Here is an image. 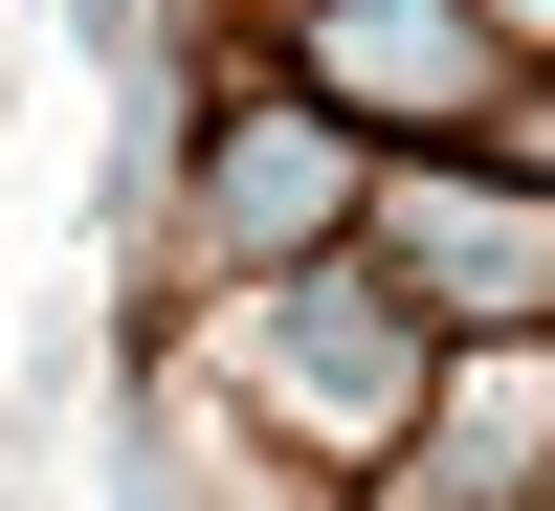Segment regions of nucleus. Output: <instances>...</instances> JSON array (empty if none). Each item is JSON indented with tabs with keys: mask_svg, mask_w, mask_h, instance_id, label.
<instances>
[{
	"mask_svg": "<svg viewBox=\"0 0 555 511\" xmlns=\"http://www.w3.org/2000/svg\"><path fill=\"white\" fill-rule=\"evenodd\" d=\"M423 290H489V311H533V222H512V201H423Z\"/></svg>",
	"mask_w": 555,
	"mask_h": 511,
	"instance_id": "20e7f679",
	"label": "nucleus"
},
{
	"mask_svg": "<svg viewBox=\"0 0 555 511\" xmlns=\"http://www.w3.org/2000/svg\"><path fill=\"white\" fill-rule=\"evenodd\" d=\"M245 379L289 400V423L356 445V423H400V311H378V290H289V311L245 334Z\"/></svg>",
	"mask_w": 555,
	"mask_h": 511,
	"instance_id": "f257e3e1",
	"label": "nucleus"
},
{
	"mask_svg": "<svg viewBox=\"0 0 555 511\" xmlns=\"http://www.w3.org/2000/svg\"><path fill=\"white\" fill-rule=\"evenodd\" d=\"M311 67H334L356 112H444V89H467V23H444V0H334Z\"/></svg>",
	"mask_w": 555,
	"mask_h": 511,
	"instance_id": "7ed1b4c3",
	"label": "nucleus"
},
{
	"mask_svg": "<svg viewBox=\"0 0 555 511\" xmlns=\"http://www.w3.org/2000/svg\"><path fill=\"white\" fill-rule=\"evenodd\" d=\"M201 222H222L245 267H289L311 222H356V156H334L311 112H245V133H222V178H201Z\"/></svg>",
	"mask_w": 555,
	"mask_h": 511,
	"instance_id": "f03ea898",
	"label": "nucleus"
}]
</instances>
